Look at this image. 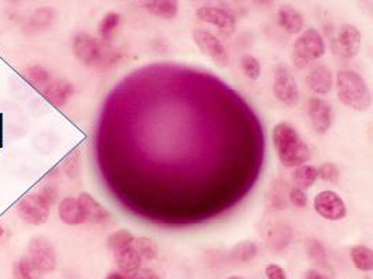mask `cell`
Wrapping results in <instances>:
<instances>
[{
  "label": "cell",
  "instance_id": "obj_1",
  "mask_svg": "<svg viewBox=\"0 0 373 279\" xmlns=\"http://www.w3.org/2000/svg\"><path fill=\"white\" fill-rule=\"evenodd\" d=\"M272 145L278 161L286 168H298L311 159L309 145L288 122H279L272 129Z\"/></svg>",
  "mask_w": 373,
  "mask_h": 279
},
{
  "label": "cell",
  "instance_id": "obj_2",
  "mask_svg": "<svg viewBox=\"0 0 373 279\" xmlns=\"http://www.w3.org/2000/svg\"><path fill=\"white\" fill-rule=\"evenodd\" d=\"M338 100L356 112H365L372 105V94L365 78L356 71L340 70L336 77Z\"/></svg>",
  "mask_w": 373,
  "mask_h": 279
},
{
  "label": "cell",
  "instance_id": "obj_3",
  "mask_svg": "<svg viewBox=\"0 0 373 279\" xmlns=\"http://www.w3.org/2000/svg\"><path fill=\"white\" fill-rule=\"evenodd\" d=\"M326 52V44L319 31L308 28L301 33L293 45L291 60L298 69H304L309 63L320 59Z\"/></svg>",
  "mask_w": 373,
  "mask_h": 279
},
{
  "label": "cell",
  "instance_id": "obj_4",
  "mask_svg": "<svg viewBox=\"0 0 373 279\" xmlns=\"http://www.w3.org/2000/svg\"><path fill=\"white\" fill-rule=\"evenodd\" d=\"M272 92L275 98L286 107L293 108L300 102L298 82L286 64H278L274 70Z\"/></svg>",
  "mask_w": 373,
  "mask_h": 279
},
{
  "label": "cell",
  "instance_id": "obj_5",
  "mask_svg": "<svg viewBox=\"0 0 373 279\" xmlns=\"http://www.w3.org/2000/svg\"><path fill=\"white\" fill-rule=\"evenodd\" d=\"M361 33L352 24H341L331 39V51L341 59H352L361 49Z\"/></svg>",
  "mask_w": 373,
  "mask_h": 279
},
{
  "label": "cell",
  "instance_id": "obj_6",
  "mask_svg": "<svg viewBox=\"0 0 373 279\" xmlns=\"http://www.w3.org/2000/svg\"><path fill=\"white\" fill-rule=\"evenodd\" d=\"M192 38L200 52L211 59L218 67H225L229 63V55L223 45V42L210 31L203 28H196L192 31Z\"/></svg>",
  "mask_w": 373,
  "mask_h": 279
},
{
  "label": "cell",
  "instance_id": "obj_7",
  "mask_svg": "<svg viewBox=\"0 0 373 279\" xmlns=\"http://www.w3.org/2000/svg\"><path fill=\"white\" fill-rule=\"evenodd\" d=\"M28 260L34 264V267L44 275L55 271L58 260L53 246L45 237H34L28 243Z\"/></svg>",
  "mask_w": 373,
  "mask_h": 279
},
{
  "label": "cell",
  "instance_id": "obj_8",
  "mask_svg": "<svg viewBox=\"0 0 373 279\" xmlns=\"http://www.w3.org/2000/svg\"><path fill=\"white\" fill-rule=\"evenodd\" d=\"M17 213L20 218L34 226L44 225L51 214V206L38 195H27L20 200L17 206Z\"/></svg>",
  "mask_w": 373,
  "mask_h": 279
},
{
  "label": "cell",
  "instance_id": "obj_9",
  "mask_svg": "<svg viewBox=\"0 0 373 279\" xmlns=\"http://www.w3.org/2000/svg\"><path fill=\"white\" fill-rule=\"evenodd\" d=\"M73 53L84 64L92 66L103 59V44L87 33H77L73 38Z\"/></svg>",
  "mask_w": 373,
  "mask_h": 279
},
{
  "label": "cell",
  "instance_id": "obj_10",
  "mask_svg": "<svg viewBox=\"0 0 373 279\" xmlns=\"http://www.w3.org/2000/svg\"><path fill=\"white\" fill-rule=\"evenodd\" d=\"M315 211L327 221H341L347 214L344 200L333 190L320 192L313 200Z\"/></svg>",
  "mask_w": 373,
  "mask_h": 279
},
{
  "label": "cell",
  "instance_id": "obj_11",
  "mask_svg": "<svg viewBox=\"0 0 373 279\" xmlns=\"http://www.w3.org/2000/svg\"><path fill=\"white\" fill-rule=\"evenodd\" d=\"M196 17L206 24L217 27L225 35H231L235 33L236 28L235 17L225 9L217 6H202L196 12Z\"/></svg>",
  "mask_w": 373,
  "mask_h": 279
},
{
  "label": "cell",
  "instance_id": "obj_12",
  "mask_svg": "<svg viewBox=\"0 0 373 279\" xmlns=\"http://www.w3.org/2000/svg\"><path fill=\"white\" fill-rule=\"evenodd\" d=\"M308 115L312 127L318 134H326L333 123V108L331 105L318 97H312L308 102Z\"/></svg>",
  "mask_w": 373,
  "mask_h": 279
},
{
  "label": "cell",
  "instance_id": "obj_13",
  "mask_svg": "<svg viewBox=\"0 0 373 279\" xmlns=\"http://www.w3.org/2000/svg\"><path fill=\"white\" fill-rule=\"evenodd\" d=\"M77 201L80 204V208L83 211L85 222L88 221V222L98 224V225H107L108 222H111L112 217H111L110 211L101 203H98L97 199L92 197L89 193H87V192L80 193Z\"/></svg>",
  "mask_w": 373,
  "mask_h": 279
},
{
  "label": "cell",
  "instance_id": "obj_14",
  "mask_svg": "<svg viewBox=\"0 0 373 279\" xmlns=\"http://www.w3.org/2000/svg\"><path fill=\"white\" fill-rule=\"evenodd\" d=\"M74 94V87L67 80H52L44 89V98L56 108L64 107Z\"/></svg>",
  "mask_w": 373,
  "mask_h": 279
},
{
  "label": "cell",
  "instance_id": "obj_15",
  "mask_svg": "<svg viewBox=\"0 0 373 279\" xmlns=\"http://www.w3.org/2000/svg\"><path fill=\"white\" fill-rule=\"evenodd\" d=\"M306 84L313 92H316V94H320V96L329 94L334 84L333 74L327 66L324 64L316 66L308 73Z\"/></svg>",
  "mask_w": 373,
  "mask_h": 279
},
{
  "label": "cell",
  "instance_id": "obj_16",
  "mask_svg": "<svg viewBox=\"0 0 373 279\" xmlns=\"http://www.w3.org/2000/svg\"><path fill=\"white\" fill-rule=\"evenodd\" d=\"M278 24L281 27L286 33H288L290 35H295L302 33L304 30V17L302 15L294 9L290 5H284L278 9Z\"/></svg>",
  "mask_w": 373,
  "mask_h": 279
},
{
  "label": "cell",
  "instance_id": "obj_17",
  "mask_svg": "<svg viewBox=\"0 0 373 279\" xmlns=\"http://www.w3.org/2000/svg\"><path fill=\"white\" fill-rule=\"evenodd\" d=\"M58 215L63 224L70 225V226H77L85 222L80 204L77 199H73V197H66L60 201L58 207Z\"/></svg>",
  "mask_w": 373,
  "mask_h": 279
},
{
  "label": "cell",
  "instance_id": "obj_18",
  "mask_svg": "<svg viewBox=\"0 0 373 279\" xmlns=\"http://www.w3.org/2000/svg\"><path fill=\"white\" fill-rule=\"evenodd\" d=\"M55 20L56 12L52 8H40L28 17L26 30L28 33H41L48 30Z\"/></svg>",
  "mask_w": 373,
  "mask_h": 279
},
{
  "label": "cell",
  "instance_id": "obj_19",
  "mask_svg": "<svg viewBox=\"0 0 373 279\" xmlns=\"http://www.w3.org/2000/svg\"><path fill=\"white\" fill-rule=\"evenodd\" d=\"M114 257L119 269L123 272H135L136 269L140 268L143 261L133 246H128L114 251Z\"/></svg>",
  "mask_w": 373,
  "mask_h": 279
},
{
  "label": "cell",
  "instance_id": "obj_20",
  "mask_svg": "<svg viewBox=\"0 0 373 279\" xmlns=\"http://www.w3.org/2000/svg\"><path fill=\"white\" fill-rule=\"evenodd\" d=\"M144 8L154 16L164 20L175 19L179 12L177 2H172V0H150V2H144Z\"/></svg>",
  "mask_w": 373,
  "mask_h": 279
},
{
  "label": "cell",
  "instance_id": "obj_21",
  "mask_svg": "<svg viewBox=\"0 0 373 279\" xmlns=\"http://www.w3.org/2000/svg\"><path fill=\"white\" fill-rule=\"evenodd\" d=\"M351 260L356 269L367 272L373 269V251L367 246L356 244L351 247Z\"/></svg>",
  "mask_w": 373,
  "mask_h": 279
},
{
  "label": "cell",
  "instance_id": "obj_22",
  "mask_svg": "<svg viewBox=\"0 0 373 279\" xmlns=\"http://www.w3.org/2000/svg\"><path fill=\"white\" fill-rule=\"evenodd\" d=\"M316 179H318V168L308 165V163L295 168V172L293 174L295 188L302 189V190L312 188Z\"/></svg>",
  "mask_w": 373,
  "mask_h": 279
},
{
  "label": "cell",
  "instance_id": "obj_23",
  "mask_svg": "<svg viewBox=\"0 0 373 279\" xmlns=\"http://www.w3.org/2000/svg\"><path fill=\"white\" fill-rule=\"evenodd\" d=\"M121 24V16L116 12H108L98 24V33L104 41H111Z\"/></svg>",
  "mask_w": 373,
  "mask_h": 279
},
{
  "label": "cell",
  "instance_id": "obj_24",
  "mask_svg": "<svg viewBox=\"0 0 373 279\" xmlns=\"http://www.w3.org/2000/svg\"><path fill=\"white\" fill-rule=\"evenodd\" d=\"M26 77L33 87H35L41 91L52 81L51 73L44 66H40V64L28 67L26 71Z\"/></svg>",
  "mask_w": 373,
  "mask_h": 279
},
{
  "label": "cell",
  "instance_id": "obj_25",
  "mask_svg": "<svg viewBox=\"0 0 373 279\" xmlns=\"http://www.w3.org/2000/svg\"><path fill=\"white\" fill-rule=\"evenodd\" d=\"M256 255H257V246L254 242H250V240L239 242L231 250V258L239 262H249Z\"/></svg>",
  "mask_w": 373,
  "mask_h": 279
},
{
  "label": "cell",
  "instance_id": "obj_26",
  "mask_svg": "<svg viewBox=\"0 0 373 279\" xmlns=\"http://www.w3.org/2000/svg\"><path fill=\"white\" fill-rule=\"evenodd\" d=\"M135 235L128 229H119L116 232H112L107 239V246L110 250L116 251L123 247L132 246L135 242Z\"/></svg>",
  "mask_w": 373,
  "mask_h": 279
},
{
  "label": "cell",
  "instance_id": "obj_27",
  "mask_svg": "<svg viewBox=\"0 0 373 279\" xmlns=\"http://www.w3.org/2000/svg\"><path fill=\"white\" fill-rule=\"evenodd\" d=\"M132 246L136 249V251L139 253L141 260H154L158 255L157 243L147 236L136 237Z\"/></svg>",
  "mask_w": 373,
  "mask_h": 279
},
{
  "label": "cell",
  "instance_id": "obj_28",
  "mask_svg": "<svg viewBox=\"0 0 373 279\" xmlns=\"http://www.w3.org/2000/svg\"><path fill=\"white\" fill-rule=\"evenodd\" d=\"M17 279H42V273L34 267L28 257L20 258L15 265Z\"/></svg>",
  "mask_w": 373,
  "mask_h": 279
},
{
  "label": "cell",
  "instance_id": "obj_29",
  "mask_svg": "<svg viewBox=\"0 0 373 279\" xmlns=\"http://www.w3.org/2000/svg\"><path fill=\"white\" fill-rule=\"evenodd\" d=\"M239 67L242 70V73L249 78V80H257L260 77L261 73V67L259 60L249 53H245L241 56L239 59Z\"/></svg>",
  "mask_w": 373,
  "mask_h": 279
},
{
  "label": "cell",
  "instance_id": "obj_30",
  "mask_svg": "<svg viewBox=\"0 0 373 279\" xmlns=\"http://www.w3.org/2000/svg\"><path fill=\"white\" fill-rule=\"evenodd\" d=\"M318 177L327 183L337 184L340 180V169L333 162H324L318 169Z\"/></svg>",
  "mask_w": 373,
  "mask_h": 279
},
{
  "label": "cell",
  "instance_id": "obj_31",
  "mask_svg": "<svg viewBox=\"0 0 373 279\" xmlns=\"http://www.w3.org/2000/svg\"><path fill=\"white\" fill-rule=\"evenodd\" d=\"M290 201L298 208H305L308 206L309 200H308L305 190L298 189V188H293L290 192Z\"/></svg>",
  "mask_w": 373,
  "mask_h": 279
},
{
  "label": "cell",
  "instance_id": "obj_32",
  "mask_svg": "<svg viewBox=\"0 0 373 279\" xmlns=\"http://www.w3.org/2000/svg\"><path fill=\"white\" fill-rule=\"evenodd\" d=\"M264 273L267 279H287L286 271L277 264H268L264 269Z\"/></svg>",
  "mask_w": 373,
  "mask_h": 279
},
{
  "label": "cell",
  "instance_id": "obj_33",
  "mask_svg": "<svg viewBox=\"0 0 373 279\" xmlns=\"http://www.w3.org/2000/svg\"><path fill=\"white\" fill-rule=\"evenodd\" d=\"M38 195L52 207L58 199V190L53 188V186L48 184V186H44V188L38 192Z\"/></svg>",
  "mask_w": 373,
  "mask_h": 279
},
{
  "label": "cell",
  "instance_id": "obj_34",
  "mask_svg": "<svg viewBox=\"0 0 373 279\" xmlns=\"http://www.w3.org/2000/svg\"><path fill=\"white\" fill-rule=\"evenodd\" d=\"M78 154H74L70 156V159L64 163V170L67 173V176L70 177H76L78 174L80 170V162H78Z\"/></svg>",
  "mask_w": 373,
  "mask_h": 279
},
{
  "label": "cell",
  "instance_id": "obj_35",
  "mask_svg": "<svg viewBox=\"0 0 373 279\" xmlns=\"http://www.w3.org/2000/svg\"><path fill=\"white\" fill-rule=\"evenodd\" d=\"M129 279H161V278L150 268H139L135 272H132Z\"/></svg>",
  "mask_w": 373,
  "mask_h": 279
},
{
  "label": "cell",
  "instance_id": "obj_36",
  "mask_svg": "<svg viewBox=\"0 0 373 279\" xmlns=\"http://www.w3.org/2000/svg\"><path fill=\"white\" fill-rule=\"evenodd\" d=\"M311 254L318 260V261H322L324 260L326 254H324V250L322 249V246L319 243H313L312 249H311Z\"/></svg>",
  "mask_w": 373,
  "mask_h": 279
},
{
  "label": "cell",
  "instance_id": "obj_37",
  "mask_svg": "<svg viewBox=\"0 0 373 279\" xmlns=\"http://www.w3.org/2000/svg\"><path fill=\"white\" fill-rule=\"evenodd\" d=\"M305 279H329L326 275L320 273L319 271H315V269H311L306 272L305 275Z\"/></svg>",
  "mask_w": 373,
  "mask_h": 279
},
{
  "label": "cell",
  "instance_id": "obj_38",
  "mask_svg": "<svg viewBox=\"0 0 373 279\" xmlns=\"http://www.w3.org/2000/svg\"><path fill=\"white\" fill-rule=\"evenodd\" d=\"M107 279H126V276L122 275V273H119V272H111V273L107 276Z\"/></svg>",
  "mask_w": 373,
  "mask_h": 279
},
{
  "label": "cell",
  "instance_id": "obj_39",
  "mask_svg": "<svg viewBox=\"0 0 373 279\" xmlns=\"http://www.w3.org/2000/svg\"><path fill=\"white\" fill-rule=\"evenodd\" d=\"M3 235H5V229H3V226H2V225H0V239L3 237Z\"/></svg>",
  "mask_w": 373,
  "mask_h": 279
},
{
  "label": "cell",
  "instance_id": "obj_40",
  "mask_svg": "<svg viewBox=\"0 0 373 279\" xmlns=\"http://www.w3.org/2000/svg\"><path fill=\"white\" fill-rule=\"evenodd\" d=\"M228 279H243V278H239V276H231V278H228Z\"/></svg>",
  "mask_w": 373,
  "mask_h": 279
}]
</instances>
